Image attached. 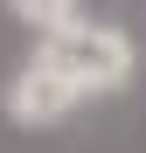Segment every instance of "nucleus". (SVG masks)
I'll return each mask as SVG.
<instances>
[{"label": "nucleus", "mask_w": 146, "mask_h": 153, "mask_svg": "<svg viewBox=\"0 0 146 153\" xmlns=\"http://www.w3.org/2000/svg\"><path fill=\"white\" fill-rule=\"evenodd\" d=\"M35 56L70 84L77 105H90V97H118V91L132 84V70H139V42H132L125 28H111V21H77V28L35 42Z\"/></svg>", "instance_id": "obj_1"}, {"label": "nucleus", "mask_w": 146, "mask_h": 153, "mask_svg": "<svg viewBox=\"0 0 146 153\" xmlns=\"http://www.w3.org/2000/svg\"><path fill=\"white\" fill-rule=\"evenodd\" d=\"M0 111H7L21 132H49V125H63L70 111H77V97H70V84H63L42 56H28L7 84H0Z\"/></svg>", "instance_id": "obj_2"}, {"label": "nucleus", "mask_w": 146, "mask_h": 153, "mask_svg": "<svg viewBox=\"0 0 146 153\" xmlns=\"http://www.w3.org/2000/svg\"><path fill=\"white\" fill-rule=\"evenodd\" d=\"M0 7H7L21 28H35L42 42L49 35H63V28H77L84 21V0H0Z\"/></svg>", "instance_id": "obj_3"}]
</instances>
